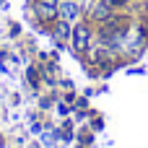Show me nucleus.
Returning <instances> with one entry per match:
<instances>
[{
	"instance_id": "obj_1",
	"label": "nucleus",
	"mask_w": 148,
	"mask_h": 148,
	"mask_svg": "<svg viewBox=\"0 0 148 148\" xmlns=\"http://www.w3.org/2000/svg\"><path fill=\"white\" fill-rule=\"evenodd\" d=\"M91 26L88 23H75L73 31H70V42H73V49L75 52H86L88 44H91Z\"/></svg>"
},
{
	"instance_id": "obj_2",
	"label": "nucleus",
	"mask_w": 148,
	"mask_h": 148,
	"mask_svg": "<svg viewBox=\"0 0 148 148\" xmlns=\"http://www.w3.org/2000/svg\"><path fill=\"white\" fill-rule=\"evenodd\" d=\"M57 13H60L62 21H75V18L81 16V5H78L75 0H62V3L57 5Z\"/></svg>"
},
{
	"instance_id": "obj_3",
	"label": "nucleus",
	"mask_w": 148,
	"mask_h": 148,
	"mask_svg": "<svg viewBox=\"0 0 148 148\" xmlns=\"http://www.w3.org/2000/svg\"><path fill=\"white\" fill-rule=\"evenodd\" d=\"M70 31H73V29H70V21H62V18H60V21L55 23V36H57V39H68Z\"/></svg>"
},
{
	"instance_id": "obj_4",
	"label": "nucleus",
	"mask_w": 148,
	"mask_h": 148,
	"mask_svg": "<svg viewBox=\"0 0 148 148\" xmlns=\"http://www.w3.org/2000/svg\"><path fill=\"white\" fill-rule=\"evenodd\" d=\"M36 3H47V5H57L60 0H36Z\"/></svg>"
}]
</instances>
